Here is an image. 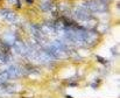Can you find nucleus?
Listing matches in <instances>:
<instances>
[{
    "mask_svg": "<svg viewBox=\"0 0 120 98\" xmlns=\"http://www.w3.org/2000/svg\"><path fill=\"white\" fill-rule=\"evenodd\" d=\"M26 2H28V4H32V2H33V0H26Z\"/></svg>",
    "mask_w": 120,
    "mask_h": 98,
    "instance_id": "obj_6",
    "label": "nucleus"
},
{
    "mask_svg": "<svg viewBox=\"0 0 120 98\" xmlns=\"http://www.w3.org/2000/svg\"><path fill=\"white\" fill-rule=\"evenodd\" d=\"M30 30H32V34L34 35V38L38 40V42H39V43H43V42L45 41L44 33L41 30L40 27H38V26H33V27L30 28Z\"/></svg>",
    "mask_w": 120,
    "mask_h": 98,
    "instance_id": "obj_4",
    "label": "nucleus"
},
{
    "mask_svg": "<svg viewBox=\"0 0 120 98\" xmlns=\"http://www.w3.org/2000/svg\"><path fill=\"white\" fill-rule=\"evenodd\" d=\"M0 16L9 23H16L19 21L18 14L15 12H13L12 9H8V8H0Z\"/></svg>",
    "mask_w": 120,
    "mask_h": 98,
    "instance_id": "obj_2",
    "label": "nucleus"
},
{
    "mask_svg": "<svg viewBox=\"0 0 120 98\" xmlns=\"http://www.w3.org/2000/svg\"><path fill=\"white\" fill-rule=\"evenodd\" d=\"M11 78H13V77H12V75L9 74L8 70H4V71L0 72V82H7V81H9Z\"/></svg>",
    "mask_w": 120,
    "mask_h": 98,
    "instance_id": "obj_5",
    "label": "nucleus"
},
{
    "mask_svg": "<svg viewBox=\"0 0 120 98\" xmlns=\"http://www.w3.org/2000/svg\"><path fill=\"white\" fill-rule=\"evenodd\" d=\"M74 15H75L76 19H78L80 21H90L92 19V13H90L84 7H79V8L75 9L74 11Z\"/></svg>",
    "mask_w": 120,
    "mask_h": 98,
    "instance_id": "obj_3",
    "label": "nucleus"
},
{
    "mask_svg": "<svg viewBox=\"0 0 120 98\" xmlns=\"http://www.w3.org/2000/svg\"><path fill=\"white\" fill-rule=\"evenodd\" d=\"M82 7L87 9L90 13H104L109 9V4L105 0H87L83 2Z\"/></svg>",
    "mask_w": 120,
    "mask_h": 98,
    "instance_id": "obj_1",
    "label": "nucleus"
}]
</instances>
